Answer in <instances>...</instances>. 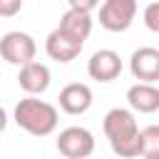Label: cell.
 <instances>
[{"mask_svg": "<svg viewBox=\"0 0 159 159\" xmlns=\"http://www.w3.org/2000/svg\"><path fill=\"white\" fill-rule=\"evenodd\" d=\"M102 129L117 157L122 159L139 157V124L132 109H124V107L109 109L102 119Z\"/></svg>", "mask_w": 159, "mask_h": 159, "instance_id": "obj_1", "label": "cell"}, {"mask_svg": "<svg viewBox=\"0 0 159 159\" xmlns=\"http://www.w3.org/2000/svg\"><path fill=\"white\" fill-rule=\"evenodd\" d=\"M12 119L27 134H32V137H47V134H52L57 129L60 114H57L55 104H50L45 99H37L35 94H30V97H25V99H20L15 104Z\"/></svg>", "mask_w": 159, "mask_h": 159, "instance_id": "obj_2", "label": "cell"}, {"mask_svg": "<svg viewBox=\"0 0 159 159\" xmlns=\"http://www.w3.org/2000/svg\"><path fill=\"white\" fill-rule=\"evenodd\" d=\"M137 0H102L99 5V25L109 32H124L132 27L137 17Z\"/></svg>", "mask_w": 159, "mask_h": 159, "instance_id": "obj_3", "label": "cell"}, {"mask_svg": "<svg viewBox=\"0 0 159 159\" xmlns=\"http://www.w3.org/2000/svg\"><path fill=\"white\" fill-rule=\"evenodd\" d=\"M35 52H37V45L32 40V35H27V32L10 30L0 37V57L10 65L20 67V65L35 60Z\"/></svg>", "mask_w": 159, "mask_h": 159, "instance_id": "obj_4", "label": "cell"}, {"mask_svg": "<svg viewBox=\"0 0 159 159\" xmlns=\"http://www.w3.org/2000/svg\"><path fill=\"white\" fill-rule=\"evenodd\" d=\"M57 152L67 159H87L94 152V134L84 127H67L57 137Z\"/></svg>", "mask_w": 159, "mask_h": 159, "instance_id": "obj_5", "label": "cell"}, {"mask_svg": "<svg viewBox=\"0 0 159 159\" xmlns=\"http://www.w3.org/2000/svg\"><path fill=\"white\" fill-rule=\"evenodd\" d=\"M52 82V75H50V67L37 62V60H30L25 65H20V72H17V84L22 92L27 94H42L47 92Z\"/></svg>", "mask_w": 159, "mask_h": 159, "instance_id": "obj_6", "label": "cell"}, {"mask_svg": "<svg viewBox=\"0 0 159 159\" xmlns=\"http://www.w3.org/2000/svg\"><path fill=\"white\" fill-rule=\"evenodd\" d=\"M87 75L97 82H112L122 75V57L114 50H97L87 62Z\"/></svg>", "mask_w": 159, "mask_h": 159, "instance_id": "obj_7", "label": "cell"}, {"mask_svg": "<svg viewBox=\"0 0 159 159\" xmlns=\"http://www.w3.org/2000/svg\"><path fill=\"white\" fill-rule=\"evenodd\" d=\"M82 47H84V42H80V40H72L70 35H65L60 27H55L50 35H47V40H45V52H47V57L50 60H55V62H72L80 52H82Z\"/></svg>", "mask_w": 159, "mask_h": 159, "instance_id": "obj_8", "label": "cell"}, {"mask_svg": "<svg viewBox=\"0 0 159 159\" xmlns=\"http://www.w3.org/2000/svg\"><path fill=\"white\" fill-rule=\"evenodd\" d=\"M57 102H60V109L67 112V114H75V117L84 114L92 107V89L84 82H70L60 89Z\"/></svg>", "mask_w": 159, "mask_h": 159, "instance_id": "obj_9", "label": "cell"}, {"mask_svg": "<svg viewBox=\"0 0 159 159\" xmlns=\"http://www.w3.org/2000/svg\"><path fill=\"white\" fill-rule=\"evenodd\" d=\"M129 72L139 82H157L159 80V50L157 47H139L129 57Z\"/></svg>", "mask_w": 159, "mask_h": 159, "instance_id": "obj_10", "label": "cell"}, {"mask_svg": "<svg viewBox=\"0 0 159 159\" xmlns=\"http://www.w3.org/2000/svg\"><path fill=\"white\" fill-rule=\"evenodd\" d=\"M127 102L132 112L154 114L159 109V89L154 87V82H137L127 89Z\"/></svg>", "mask_w": 159, "mask_h": 159, "instance_id": "obj_11", "label": "cell"}, {"mask_svg": "<svg viewBox=\"0 0 159 159\" xmlns=\"http://www.w3.org/2000/svg\"><path fill=\"white\" fill-rule=\"evenodd\" d=\"M65 35H70L72 40H80L84 42L92 32V15L84 12V10H65L62 17H60V25H57Z\"/></svg>", "mask_w": 159, "mask_h": 159, "instance_id": "obj_12", "label": "cell"}, {"mask_svg": "<svg viewBox=\"0 0 159 159\" xmlns=\"http://www.w3.org/2000/svg\"><path fill=\"white\" fill-rule=\"evenodd\" d=\"M159 154V127L149 124L144 129H139V157L154 159Z\"/></svg>", "mask_w": 159, "mask_h": 159, "instance_id": "obj_13", "label": "cell"}, {"mask_svg": "<svg viewBox=\"0 0 159 159\" xmlns=\"http://www.w3.org/2000/svg\"><path fill=\"white\" fill-rule=\"evenodd\" d=\"M144 25L152 32H159V2H149L144 10Z\"/></svg>", "mask_w": 159, "mask_h": 159, "instance_id": "obj_14", "label": "cell"}, {"mask_svg": "<svg viewBox=\"0 0 159 159\" xmlns=\"http://www.w3.org/2000/svg\"><path fill=\"white\" fill-rule=\"evenodd\" d=\"M22 10V0H0V17H15Z\"/></svg>", "mask_w": 159, "mask_h": 159, "instance_id": "obj_15", "label": "cell"}, {"mask_svg": "<svg viewBox=\"0 0 159 159\" xmlns=\"http://www.w3.org/2000/svg\"><path fill=\"white\" fill-rule=\"evenodd\" d=\"M67 5H70L72 10H84V12H92V10L99 5V0H67Z\"/></svg>", "mask_w": 159, "mask_h": 159, "instance_id": "obj_16", "label": "cell"}, {"mask_svg": "<svg viewBox=\"0 0 159 159\" xmlns=\"http://www.w3.org/2000/svg\"><path fill=\"white\" fill-rule=\"evenodd\" d=\"M5 127H7V112L0 107V132H5Z\"/></svg>", "mask_w": 159, "mask_h": 159, "instance_id": "obj_17", "label": "cell"}]
</instances>
